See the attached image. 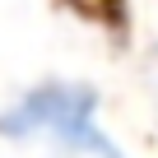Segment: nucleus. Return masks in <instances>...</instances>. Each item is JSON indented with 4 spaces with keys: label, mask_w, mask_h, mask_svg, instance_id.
I'll return each instance as SVG.
<instances>
[{
    "label": "nucleus",
    "mask_w": 158,
    "mask_h": 158,
    "mask_svg": "<svg viewBox=\"0 0 158 158\" xmlns=\"http://www.w3.org/2000/svg\"><path fill=\"white\" fill-rule=\"evenodd\" d=\"M0 139L47 144L65 158H102L112 144L102 126V93L84 79H37L0 107Z\"/></svg>",
    "instance_id": "f257e3e1"
}]
</instances>
